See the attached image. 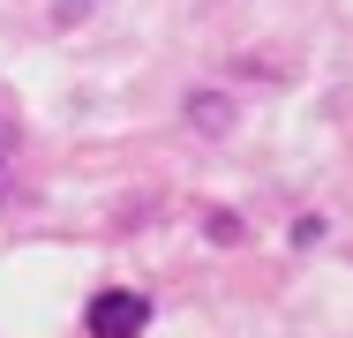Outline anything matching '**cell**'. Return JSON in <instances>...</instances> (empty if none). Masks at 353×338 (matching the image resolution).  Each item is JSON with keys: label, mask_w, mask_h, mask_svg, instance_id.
Masks as SVG:
<instances>
[{"label": "cell", "mask_w": 353, "mask_h": 338, "mask_svg": "<svg viewBox=\"0 0 353 338\" xmlns=\"http://www.w3.org/2000/svg\"><path fill=\"white\" fill-rule=\"evenodd\" d=\"M143 324H150V301L128 293V286H113V293L90 301V331H98V338H136Z\"/></svg>", "instance_id": "6da1fadb"}, {"label": "cell", "mask_w": 353, "mask_h": 338, "mask_svg": "<svg viewBox=\"0 0 353 338\" xmlns=\"http://www.w3.org/2000/svg\"><path fill=\"white\" fill-rule=\"evenodd\" d=\"M233 121H241V106H233L225 90H196V98H188V128L196 135H225Z\"/></svg>", "instance_id": "7a4b0ae2"}, {"label": "cell", "mask_w": 353, "mask_h": 338, "mask_svg": "<svg viewBox=\"0 0 353 338\" xmlns=\"http://www.w3.org/2000/svg\"><path fill=\"white\" fill-rule=\"evenodd\" d=\"M23 196V128L15 121H0V203Z\"/></svg>", "instance_id": "3957f363"}, {"label": "cell", "mask_w": 353, "mask_h": 338, "mask_svg": "<svg viewBox=\"0 0 353 338\" xmlns=\"http://www.w3.org/2000/svg\"><path fill=\"white\" fill-rule=\"evenodd\" d=\"M203 233L225 248V241H241V218H233V210H211V218H203Z\"/></svg>", "instance_id": "277c9868"}, {"label": "cell", "mask_w": 353, "mask_h": 338, "mask_svg": "<svg viewBox=\"0 0 353 338\" xmlns=\"http://www.w3.org/2000/svg\"><path fill=\"white\" fill-rule=\"evenodd\" d=\"M90 8H98V0H53V30H75Z\"/></svg>", "instance_id": "5b68a950"}]
</instances>
